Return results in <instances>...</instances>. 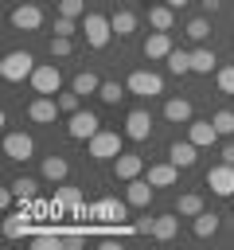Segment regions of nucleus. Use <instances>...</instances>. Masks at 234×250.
<instances>
[{"label":"nucleus","mask_w":234,"mask_h":250,"mask_svg":"<svg viewBox=\"0 0 234 250\" xmlns=\"http://www.w3.org/2000/svg\"><path fill=\"white\" fill-rule=\"evenodd\" d=\"M35 66H39V62H35L31 51H8L4 62H0V78H4V82H23V78H31Z\"/></svg>","instance_id":"obj_1"},{"label":"nucleus","mask_w":234,"mask_h":250,"mask_svg":"<svg viewBox=\"0 0 234 250\" xmlns=\"http://www.w3.org/2000/svg\"><path fill=\"white\" fill-rule=\"evenodd\" d=\"M86 152H90L94 160H117V156H121V133L98 129V133L86 141Z\"/></svg>","instance_id":"obj_2"},{"label":"nucleus","mask_w":234,"mask_h":250,"mask_svg":"<svg viewBox=\"0 0 234 250\" xmlns=\"http://www.w3.org/2000/svg\"><path fill=\"white\" fill-rule=\"evenodd\" d=\"M82 35H86V43H90L94 51H101V47L113 39V23H109L105 16H98V12H86V20H82Z\"/></svg>","instance_id":"obj_3"},{"label":"nucleus","mask_w":234,"mask_h":250,"mask_svg":"<svg viewBox=\"0 0 234 250\" xmlns=\"http://www.w3.org/2000/svg\"><path fill=\"white\" fill-rule=\"evenodd\" d=\"M125 86H129V94H136V98H156V94H164V78H160L156 70H133V74L125 78Z\"/></svg>","instance_id":"obj_4"},{"label":"nucleus","mask_w":234,"mask_h":250,"mask_svg":"<svg viewBox=\"0 0 234 250\" xmlns=\"http://www.w3.org/2000/svg\"><path fill=\"white\" fill-rule=\"evenodd\" d=\"M31 90L35 94H58V86H62V70L55 66V62H39L35 70H31Z\"/></svg>","instance_id":"obj_5"},{"label":"nucleus","mask_w":234,"mask_h":250,"mask_svg":"<svg viewBox=\"0 0 234 250\" xmlns=\"http://www.w3.org/2000/svg\"><path fill=\"white\" fill-rule=\"evenodd\" d=\"M98 129H101V117H98L94 109H78V113H70V121H66L70 141H90Z\"/></svg>","instance_id":"obj_6"},{"label":"nucleus","mask_w":234,"mask_h":250,"mask_svg":"<svg viewBox=\"0 0 234 250\" xmlns=\"http://www.w3.org/2000/svg\"><path fill=\"white\" fill-rule=\"evenodd\" d=\"M207 188L214 191V195H222V199H230L234 195V164H214L211 172H207Z\"/></svg>","instance_id":"obj_7"},{"label":"nucleus","mask_w":234,"mask_h":250,"mask_svg":"<svg viewBox=\"0 0 234 250\" xmlns=\"http://www.w3.org/2000/svg\"><path fill=\"white\" fill-rule=\"evenodd\" d=\"M12 27L16 31H39L43 27V8L39 4H20V8H12Z\"/></svg>","instance_id":"obj_8"},{"label":"nucleus","mask_w":234,"mask_h":250,"mask_svg":"<svg viewBox=\"0 0 234 250\" xmlns=\"http://www.w3.org/2000/svg\"><path fill=\"white\" fill-rule=\"evenodd\" d=\"M58 113H62V109H58V98H55V94H39V98L27 105V117H31L35 125H51Z\"/></svg>","instance_id":"obj_9"},{"label":"nucleus","mask_w":234,"mask_h":250,"mask_svg":"<svg viewBox=\"0 0 234 250\" xmlns=\"http://www.w3.org/2000/svg\"><path fill=\"white\" fill-rule=\"evenodd\" d=\"M4 152H8V160L23 164V160L35 156V141H31L27 133H8V137H4Z\"/></svg>","instance_id":"obj_10"},{"label":"nucleus","mask_w":234,"mask_h":250,"mask_svg":"<svg viewBox=\"0 0 234 250\" xmlns=\"http://www.w3.org/2000/svg\"><path fill=\"white\" fill-rule=\"evenodd\" d=\"M148 133H152V113L148 109H133L125 117V137L129 141H148Z\"/></svg>","instance_id":"obj_11"},{"label":"nucleus","mask_w":234,"mask_h":250,"mask_svg":"<svg viewBox=\"0 0 234 250\" xmlns=\"http://www.w3.org/2000/svg\"><path fill=\"white\" fill-rule=\"evenodd\" d=\"M148 184L152 188H176V180H179V164H172V160H160V164H148Z\"/></svg>","instance_id":"obj_12"},{"label":"nucleus","mask_w":234,"mask_h":250,"mask_svg":"<svg viewBox=\"0 0 234 250\" xmlns=\"http://www.w3.org/2000/svg\"><path fill=\"white\" fill-rule=\"evenodd\" d=\"M218 137H222V133L214 129V121H195V117L187 121V141H195L199 148H211Z\"/></svg>","instance_id":"obj_13"},{"label":"nucleus","mask_w":234,"mask_h":250,"mask_svg":"<svg viewBox=\"0 0 234 250\" xmlns=\"http://www.w3.org/2000/svg\"><path fill=\"white\" fill-rule=\"evenodd\" d=\"M90 215H94V219H105V223H121V219L129 215V199H125V203H117V199H98V203H90Z\"/></svg>","instance_id":"obj_14"},{"label":"nucleus","mask_w":234,"mask_h":250,"mask_svg":"<svg viewBox=\"0 0 234 250\" xmlns=\"http://www.w3.org/2000/svg\"><path fill=\"white\" fill-rule=\"evenodd\" d=\"M168 160L179 164V168H191V164L199 160V145H195V141H172V145H168Z\"/></svg>","instance_id":"obj_15"},{"label":"nucleus","mask_w":234,"mask_h":250,"mask_svg":"<svg viewBox=\"0 0 234 250\" xmlns=\"http://www.w3.org/2000/svg\"><path fill=\"white\" fill-rule=\"evenodd\" d=\"M140 172H144V160H140L136 152H121V156L113 160V176H117V180H125V184H129V180H136Z\"/></svg>","instance_id":"obj_16"},{"label":"nucleus","mask_w":234,"mask_h":250,"mask_svg":"<svg viewBox=\"0 0 234 250\" xmlns=\"http://www.w3.org/2000/svg\"><path fill=\"white\" fill-rule=\"evenodd\" d=\"M152 184H148V176H136V180H129V188H125V199H129V207H148L152 203Z\"/></svg>","instance_id":"obj_17"},{"label":"nucleus","mask_w":234,"mask_h":250,"mask_svg":"<svg viewBox=\"0 0 234 250\" xmlns=\"http://www.w3.org/2000/svg\"><path fill=\"white\" fill-rule=\"evenodd\" d=\"M176 47H172V35L168 31H152L148 39H144V59H168Z\"/></svg>","instance_id":"obj_18"},{"label":"nucleus","mask_w":234,"mask_h":250,"mask_svg":"<svg viewBox=\"0 0 234 250\" xmlns=\"http://www.w3.org/2000/svg\"><path fill=\"white\" fill-rule=\"evenodd\" d=\"M179 211H168V215H156V227H152V238H160V242H168V238H176V230H179Z\"/></svg>","instance_id":"obj_19"},{"label":"nucleus","mask_w":234,"mask_h":250,"mask_svg":"<svg viewBox=\"0 0 234 250\" xmlns=\"http://www.w3.org/2000/svg\"><path fill=\"white\" fill-rule=\"evenodd\" d=\"M148 23H152L156 31H172V23H176V8H172V4H152V8H148Z\"/></svg>","instance_id":"obj_20"},{"label":"nucleus","mask_w":234,"mask_h":250,"mask_svg":"<svg viewBox=\"0 0 234 250\" xmlns=\"http://www.w3.org/2000/svg\"><path fill=\"white\" fill-rule=\"evenodd\" d=\"M164 117L176 121V125H187V121H191V102H187V98H168V102H164Z\"/></svg>","instance_id":"obj_21"},{"label":"nucleus","mask_w":234,"mask_h":250,"mask_svg":"<svg viewBox=\"0 0 234 250\" xmlns=\"http://www.w3.org/2000/svg\"><path fill=\"white\" fill-rule=\"evenodd\" d=\"M70 176V164H66V156H47L43 160V180H51V184H62Z\"/></svg>","instance_id":"obj_22"},{"label":"nucleus","mask_w":234,"mask_h":250,"mask_svg":"<svg viewBox=\"0 0 234 250\" xmlns=\"http://www.w3.org/2000/svg\"><path fill=\"white\" fill-rule=\"evenodd\" d=\"M109 23H113V35H121V39L136 31V16H133L129 8H117V12L109 16Z\"/></svg>","instance_id":"obj_23"},{"label":"nucleus","mask_w":234,"mask_h":250,"mask_svg":"<svg viewBox=\"0 0 234 250\" xmlns=\"http://www.w3.org/2000/svg\"><path fill=\"white\" fill-rule=\"evenodd\" d=\"M214 62H218V59H214L211 47H195V51H191V74H211Z\"/></svg>","instance_id":"obj_24"},{"label":"nucleus","mask_w":234,"mask_h":250,"mask_svg":"<svg viewBox=\"0 0 234 250\" xmlns=\"http://www.w3.org/2000/svg\"><path fill=\"white\" fill-rule=\"evenodd\" d=\"M176 211H179L183 219H195V215L203 211V195H199V191H183V195L176 199Z\"/></svg>","instance_id":"obj_25"},{"label":"nucleus","mask_w":234,"mask_h":250,"mask_svg":"<svg viewBox=\"0 0 234 250\" xmlns=\"http://www.w3.org/2000/svg\"><path fill=\"white\" fill-rule=\"evenodd\" d=\"M27 230H31V215H27V211H20V215H8V219H4V234H8V238H23Z\"/></svg>","instance_id":"obj_26"},{"label":"nucleus","mask_w":234,"mask_h":250,"mask_svg":"<svg viewBox=\"0 0 234 250\" xmlns=\"http://www.w3.org/2000/svg\"><path fill=\"white\" fill-rule=\"evenodd\" d=\"M191 230H195L199 238H211V234L218 230V215H214V211H199L195 223H191Z\"/></svg>","instance_id":"obj_27"},{"label":"nucleus","mask_w":234,"mask_h":250,"mask_svg":"<svg viewBox=\"0 0 234 250\" xmlns=\"http://www.w3.org/2000/svg\"><path fill=\"white\" fill-rule=\"evenodd\" d=\"M70 90H78V94H98V90H101V78H98L94 70H82V74H74Z\"/></svg>","instance_id":"obj_28"},{"label":"nucleus","mask_w":234,"mask_h":250,"mask_svg":"<svg viewBox=\"0 0 234 250\" xmlns=\"http://www.w3.org/2000/svg\"><path fill=\"white\" fill-rule=\"evenodd\" d=\"M125 94H129V86H125V82H101V90H98V98H101L105 105H117Z\"/></svg>","instance_id":"obj_29"},{"label":"nucleus","mask_w":234,"mask_h":250,"mask_svg":"<svg viewBox=\"0 0 234 250\" xmlns=\"http://www.w3.org/2000/svg\"><path fill=\"white\" fill-rule=\"evenodd\" d=\"M168 70H172V74H191V51H179V47H176V51L168 55Z\"/></svg>","instance_id":"obj_30"},{"label":"nucleus","mask_w":234,"mask_h":250,"mask_svg":"<svg viewBox=\"0 0 234 250\" xmlns=\"http://www.w3.org/2000/svg\"><path fill=\"white\" fill-rule=\"evenodd\" d=\"M207 35H211V20H207V16H195V20H187V39L203 43Z\"/></svg>","instance_id":"obj_31"},{"label":"nucleus","mask_w":234,"mask_h":250,"mask_svg":"<svg viewBox=\"0 0 234 250\" xmlns=\"http://www.w3.org/2000/svg\"><path fill=\"white\" fill-rule=\"evenodd\" d=\"M55 203L78 211V207H82V191H78V188H55Z\"/></svg>","instance_id":"obj_32"},{"label":"nucleus","mask_w":234,"mask_h":250,"mask_svg":"<svg viewBox=\"0 0 234 250\" xmlns=\"http://www.w3.org/2000/svg\"><path fill=\"white\" fill-rule=\"evenodd\" d=\"M211 121H214V129H218L222 137H234V109H218Z\"/></svg>","instance_id":"obj_33"},{"label":"nucleus","mask_w":234,"mask_h":250,"mask_svg":"<svg viewBox=\"0 0 234 250\" xmlns=\"http://www.w3.org/2000/svg\"><path fill=\"white\" fill-rule=\"evenodd\" d=\"M70 51H74L70 35H51V59H66Z\"/></svg>","instance_id":"obj_34"},{"label":"nucleus","mask_w":234,"mask_h":250,"mask_svg":"<svg viewBox=\"0 0 234 250\" xmlns=\"http://www.w3.org/2000/svg\"><path fill=\"white\" fill-rule=\"evenodd\" d=\"M35 188H39V184H35V180H27V176H20V180L12 184V191H16V199H20V203H27V199L35 195Z\"/></svg>","instance_id":"obj_35"},{"label":"nucleus","mask_w":234,"mask_h":250,"mask_svg":"<svg viewBox=\"0 0 234 250\" xmlns=\"http://www.w3.org/2000/svg\"><path fill=\"white\" fill-rule=\"evenodd\" d=\"M58 109H62V113H78V109H82V94H78V90L58 94Z\"/></svg>","instance_id":"obj_36"},{"label":"nucleus","mask_w":234,"mask_h":250,"mask_svg":"<svg viewBox=\"0 0 234 250\" xmlns=\"http://www.w3.org/2000/svg\"><path fill=\"white\" fill-rule=\"evenodd\" d=\"M58 16H86V0H58Z\"/></svg>","instance_id":"obj_37"},{"label":"nucleus","mask_w":234,"mask_h":250,"mask_svg":"<svg viewBox=\"0 0 234 250\" xmlns=\"http://www.w3.org/2000/svg\"><path fill=\"white\" fill-rule=\"evenodd\" d=\"M214 82H218V90H222V94H234V66H218Z\"/></svg>","instance_id":"obj_38"},{"label":"nucleus","mask_w":234,"mask_h":250,"mask_svg":"<svg viewBox=\"0 0 234 250\" xmlns=\"http://www.w3.org/2000/svg\"><path fill=\"white\" fill-rule=\"evenodd\" d=\"M74 31H78L74 16H58V20H55V35H74Z\"/></svg>","instance_id":"obj_39"},{"label":"nucleus","mask_w":234,"mask_h":250,"mask_svg":"<svg viewBox=\"0 0 234 250\" xmlns=\"http://www.w3.org/2000/svg\"><path fill=\"white\" fill-rule=\"evenodd\" d=\"M35 246H39V250H58L62 242H58V234H55V238H47V234H43V238H35Z\"/></svg>","instance_id":"obj_40"},{"label":"nucleus","mask_w":234,"mask_h":250,"mask_svg":"<svg viewBox=\"0 0 234 250\" xmlns=\"http://www.w3.org/2000/svg\"><path fill=\"white\" fill-rule=\"evenodd\" d=\"M133 227H136V234H152V227H156V219H136Z\"/></svg>","instance_id":"obj_41"},{"label":"nucleus","mask_w":234,"mask_h":250,"mask_svg":"<svg viewBox=\"0 0 234 250\" xmlns=\"http://www.w3.org/2000/svg\"><path fill=\"white\" fill-rule=\"evenodd\" d=\"M218 156H222V160H226V164H234V141H226V145H222V148H218Z\"/></svg>","instance_id":"obj_42"},{"label":"nucleus","mask_w":234,"mask_h":250,"mask_svg":"<svg viewBox=\"0 0 234 250\" xmlns=\"http://www.w3.org/2000/svg\"><path fill=\"white\" fill-rule=\"evenodd\" d=\"M203 8L207 12H218V0H203Z\"/></svg>","instance_id":"obj_43"},{"label":"nucleus","mask_w":234,"mask_h":250,"mask_svg":"<svg viewBox=\"0 0 234 250\" xmlns=\"http://www.w3.org/2000/svg\"><path fill=\"white\" fill-rule=\"evenodd\" d=\"M164 4H172V8H183V4H187V0H164Z\"/></svg>","instance_id":"obj_44"},{"label":"nucleus","mask_w":234,"mask_h":250,"mask_svg":"<svg viewBox=\"0 0 234 250\" xmlns=\"http://www.w3.org/2000/svg\"><path fill=\"white\" fill-rule=\"evenodd\" d=\"M230 203H234V195H230Z\"/></svg>","instance_id":"obj_45"}]
</instances>
